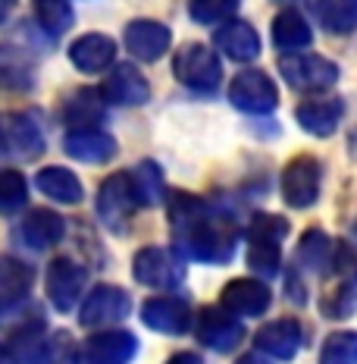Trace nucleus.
Listing matches in <instances>:
<instances>
[{"label":"nucleus","instance_id":"aec40b11","mask_svg":"<svg viewBox=\"0 0 357 364\" xmlns=\"http://www.w3.org/2000/svg\"><path fill=\"white\" fill-rule=\"evenodd\" d=\"M101 95H104V101L116 104V107H138V104H144L150 97V88H148V82H144V75L135 70L132 63H119L116 70L107 75Z\"/></svg>","mask_w":357,"mask_h":364},{"label":"nucleus","instance_id":"a19ab883","mask_svg":"<svg viewBox=\"0 0 357 364\" xmlns=\"http://www.w3.org/2000/svg\"><path fill=\"white\" fill-rule=\"evenodd\" d=\"M235 364H273V361H270L263 352H248V355H241V358L235 361Z\"/></svg>","mask_w":357,"mask_h":364},{"label":"nucleus","instance_id":"37998d69","mask_svg":"<svg viewBox=\"0 0 357 364\" xmlns=\"http://www.w3.org/2000/svg\"><path fill=\"white\" fill-rule=\"evenodd\" d=\"M276 4H298V0H276Z\"/></svg>","mask_w":357,"mask_h":364},{"label":"nucleus","instance_id":"58836bf2","mask_svg":"<svg viewBox=\"0 0 357 364\" xmlns=\"http://www.w3.org/2000/svg\"><path fill=\"white\" fill-rule=\"evenodd\" d=\"M288 299H295L301 305L304 299H307V292H304V286H301V279H298V273H288Z\"/></svg>","mask_w":357,"mask_h":364},{"label":"nucleus","instance_id":"5701e85b","mask_svg":"<svg viewBox=\"0 0 357 364\" xmlns=\"http://www.w3.org/2000/svg\"><path fill=\"white\" fill-rule=\"evenodd\" d=\"M35 88V60L16 44H0V91L26 95Z\"/></svg>","mask_w":357,"mask_h":364},{"label":"nucleus","instance_id":"423d86ee","mask_svg":"<svg viewBox=\"0 0 357 364\" xmlns=\"http://www.w3.org/2000/svg\"><path fill=\"white\" fill-rule=\"evenodd\" d=\"M172 73L185 88L197 91V95H214L223 82V63L210 48L204 44H185L179 54L172 57Z\"/></svg>","mask_w":357,"mask_h":364},{"label":"nucleus","instance_id":"f704fd0d","mask_svg":"<svg viewBox=\"0 0 357 364\" xmlns=\"http://www.w3.org/2000/svg\"><path fill=\"white\" fill-rule=\"evenodd\" d=\"M28 201V186L16 170H0V214H13Z\"/></svg>","mask_w":357,"mask_h":364},{"label":"nucleus","instance_id":"7ed1b4c3","mask_svg":"<svg viewBox=\"0 0 357 364\" xmlns=\"http://www.w3.org/2000/svg\"><path fill=\"white\" fill-rule=\"evenodd\" d=\"M4 355L10 364H60L66 355V336H48V323L35 317L13 333Z\"/></svg>","mask_w":357,"mask_h":364},{"label":"nucleus","instance_id":"72a5a7b5","mask_svg":"<svg viewBox=\"0 0 357 364\" xmlns=\"http://www.w3.org/2000/svg\"><path fill=\"white\" fill-rule=\"evenodd\" d=\"M35 16L50 35H63L72 26V6L70 0H35Z\"/></svg>","mask_w":357,"mask_h":364},{"label":"nucleus","instance_id":"2eb2a0df","mask_svg":"<svg viewBox=\"0 0 357 364\" xmlns=\"http://www.w3.org/2000/svg\"><path fill=\"white\" fill-rule=\"evenodd\" d=\"M128 308H132V299H128L126 289H119V286H94V292L82 301L79 321L82 327H107V323L126 321Z\"/></svg>","mask_w":357,"mask_h":364},{"label":"nucleus","instance_id":"4468645a","mask_svg":"<svg viewBox=\"0 0 357 364\" xmlns=\"http://www.w3.org/2000/svg\"><path fill=\"white\" fill-rule=\"evenodd\" d=\"M254 346L257 352H263L273 361H295V355L304 346V327L295 317H279L270 321L267 327H260L254 333Z\"/></svg>","mask_w":357,"mask_h":364},{"label":"nucleus","instance_id":"c756f323","mask_svg":"<svg viewBox=\"0 0 357 364\" xmlns=\"http://www.w3.org/2000/svg\"><path fill=\"white\" fill-rule=\"evenodd\" d=\"M38 188H41V195H48L50 201H60V204H79L82 201V182L75 176L72 170H66V166H44V170H38Z\"/></svg>","mask_w":357,"mask_h":364},{"label":"nucleus","instance_id":"c85d7f7f","mask_svg":"<svg viewBox=\"0 0 357 364\" xmlns=\"http://www.w3.org/2000/svg\"><path fill=\"white\" fill-rule=\"evenodd\" d=\"M104 95L101 91L82 88L75 91L70 101L63 104V123L72 129V132H82V129H94L97 123H104L107 110H104Z\"/></svg>","mask_w":357,"mask_h":364},{"label":"nucleus","instance_id":"393cba45","mask_svg":"<svg viewBox=\"0 0 357 364\" xmlns=\"http://www.w3.org/2000/svg\"><path fill=\"white\" fill-rule=\"evenodd\" d=\"M63 151L82 164H107L116 157V139L101 129H82V132L66 135Z\"/></svg>","mask_w":357,"mask_h":364},{"label":"nucleus","instance_id":"4c0bfd02","mask_svg":"<svg viewBox=\"0 0 357 364\" xmlns=\"http://www.w3.org/2000/svg\"><path fill=\"white\" fill-rule=\"evenodd\" d=\"M288 230H292L288 220L279 214H254L248 223V236H263V239H276V242H285Z\"/></svg>","mask_w":357,"mask_h":364},{"label":"nucleus","instance_id":"6e6552de","mask_svg":"<svg viewBox=\"0 0 357 364\" xmlns=\"http://www.w3.org/2000/svg\"><path fill=\"white\" fill-rule=\"evenodd\" d=\"M44 151V129L32 113H0V157L32 161Z\"/></svg>","mask_w":357,"mask_h":364},{"label":"nucleus","instance_id":"e433bc0d","mask_svg":"<svg viewBox=\"0 0 357 364\" xmlns=\"http://www.w3.org/2000/svg\"><path fill=\"white\" fill-rule=\"evenodd\" d=\"M132 176H135V186H138V195H141L144 208H150V204L160 201V195H163V173H160V166L144 161L138 170L132 173Z\"/></svg>","mask_w":357,"mask_h":364},{"label":"nucleus","instance_id":"a211bd4d","mask_svg":"<svg viewBox=\"0 0 357 364\" xmlns=\"http://www.w3.org/2000/svg\"><path fill=\"white\" fill-rule=\"evenodd\" d=\"M170 28L163 26V22H154V19H132L126 26V35H123V44L126 50L132 57L138 60H148V63H154V60H160L166 50H170Z\"/></svg>","mask_w":357,"mask_h":364},{"label":"nucleus","instance_id":"39448f33","mask_svg":"<svg viewBox=\"0 0 357 364\" xmlns=\"http://www.w3.org/2000/svg\"><path fill=\"white\" fill-rule=\"evenodd\" d=\"M138 208H144V204L132 173H113V176L104 179L101 192H97V217L104 220L107 230L123 232Z\"/></svg>","mask_w":357,"mask_h":364},{"label":"nucleus","instance_id":"6ab92c4d","mask_svg":"<svg viewBox=\"0 0 357 364\" xmlns=\"http://www.w3.org/2000/svg\"><path fill=\"white\" fill-rule=\"evenodd\" d=\"M273 301V292L267 283L260 279H232L229 286L219 295V305L226 311H232L235 317H260L267 314Z\"/></svg>","mask_w":357,"mask_h":364},{"label":"nucleus","instance_id":"7c9ffc66","mask_svg":"<svg viewBox=\"0 0 357 364\" xmlns=\"http://www.w3.org/2000/svg\"><path fill=\"white\" fill-rule=\"evenodd\" d=\"M314 13L329 35L357 32V0H314Z\"/></svg>","mask_w":357,"mask_h":364},{"label":"nucleus","instance_id":"a18cd8bd","mask_svg":"<svg viewBox=\"0 0 357 364\" xmlns=\"http://www.w3.org/2000/svg\"><path fill=\"white\" fill-rule=\"evenodd\" d=\"M0 355H4V348H0Z\"/></svg>","mask_w":357,"mask_h":364},{"label":"nucleus","instance_id":"a878e982","mask_svg":"<svg viewBox=\"0 0 357 364\" xmlns=\"http://www.w3.org/2000/svg\"><path fill=\"white\" fill-rule=\"evenodd\" d=\"M35 273L28 264H22L19 257L0 255V311L16 308L28 292H32Z\"/></svg>","mask_w":357,"mask_h":364},{"label":"nucleus","instance_id":"f8f14e48","mask_svg":"<svg viewBox=\"0 0 357 364\" xmlns=\"http://www.w3.org/2000/svg\"><path fill=\"white\" fill-rule=\"evenodd\" d=\"M138 355V339L128 330H104L82 343V364H132Z\"/></svg>","mask_w":357,"mask_h":364},{"label":"nucleus","instance_id":"412c9836","mask_svg":"<svg viewBox=\"0 0 357 364\" xmlns=\"http://www.w3.org/2000/svg\"><path fill=\"white\" fill-rule=\"evenodd\" d=\"M214 41L219 54H226L235 63H251L260 57V38H257L254 26L245 19H229L214 32Z\"/></svg>","mask_w":357,"mask_h":364},{"label":"nucleus","instance_id":"20e7f679","mask_svg":"<svg viewBox=\"0 0 357 364\" xmlns=\"http://www.w3.org/2000/svg\"><path fill=\"white\" fill-rule=\"evenodd\" d=\"M279 75L288 82L292 91L323 95V91L336 88L341 70L336 60L323 54H288V57H279Z\"/></svg>","mask_w":357,"mask_h":364},{"label":"nucleus","instance_id":"1a4fd4ad","mask_svg":"<svg viewBox=\"0 0 357 364\" xmlns=\"http://www.w3.org/2000/svg\"><path fill=\"white\" fill-rule=\"evenodd\" d=\"M132 273L141 286H150V289H176L185 279V261L170 248L148 245L135 255Z\"/></svg>","mask_w":357,"mask_h":364},{"label":"nucleus","instance_id":"f257e3e1","mask_svg":"<svg viewBox=\"0 0 357 364\" xmlns=\"http://www.w3.org/2000/svg\"><path fill=\"white\" fill-rule=\"evenodd\" d=\"M170 226L176 248L201 264H229L238 248V232L219 208L188 192L170 195Z\"/></svg>","mask_w":357,"mask_h":364},{"label":"nucleus","instance_id":"4be33fe9","mask_svg":"<svg viewBox=\"0 0 357 364\" xmlns=\"http://www.w3.org/2000/svg\"><path fill=\"white\" fill-rule=\"evenodd\" d=\"M113 57H116V41H113L110 35H101V32L75 38L72 48H70L72 66L79 73H88V75L104 73L113 63Z\"/></svg>","mask_w":357,"mask_h":364},{"label":"nucleus","instance_id":"ea45409f","mask_svg":"<svg viewBox=\"0 0 357 364\" xmlns=\"http://www.w3.org/2000/svg\"><path fill=\"white\" fill-rule=\"evenodd\" d=\"M166 364H204V361L197 358L194 352H176V355H172V358L166 361Z\"/></svg>","mask_w":357,"mask_h":364},{"label":"nucleus","instance_id":"ddd939ff","mask_svg":"<svg viewBox=\"0 0 357 364\" xmlns=\"http://www.w3.org/2000/svg\"><path fill=\"white\" fill-rule=\"evenodd\" d=\"M295 119L307 135L314 139H329L332 132H339L341 119H345V101L336 95H317L307 97L295 107Z\"/></svg>","mask_w":357,"mask_h":364},{"label":"nucleus","instance_id":"9b49d317","mask_svg":"<svg viewBox=\"0 0 357 364\" xmlns=\"http://www.w3.org/2000/svg\"><path fill=\"white\" fill-rule=\"evenodd\" d=\"M194 336L207 348H214V352H232V348L241 343V336H245V327H241L238 317H235L232 311H226L223 305L201 308V314H197V321H194Z\"/></svg>","mask_w":357,"mask_h":364},{"label":"nucleus","instance_id":"c03bdc74","mask_svg":"<svg viewBox=\"0 0 357 364\" xmlns=\"http://www.w3.org/2000/svg\"><path fill=\"white\" fill-rule=\"evenodd\" d=\"M354 236H357V223H354Z\"/></svg>","mask_w":357,"mask_h":364},{"label":"nucleus","instance_id":"bb28decb","mask_svg":"<svg viewBox=\"0 0 357 364\" xmlns=\"http://www.w3.org/2000/svg\"><path fill=\"white\" fill-rule=\"evenodd\" d=\"M63 236H66V220L60 217L57 210L38 208L22 220V242H26L28 248L44 252V248H54Z\"/></svg>","mask_w":357,"mask_h":364},{"label":"nucleus","instance_id":"f03ea898","mask_svg":"<svg viewBox=\"0 0 357 364\" xmlns=\"http://www.w3.org/2000/svg\"><path fill=\"white\" fill-rule=\"evenodd\" d=\"M329 286L320 299V314L326 321H348L357 314V252L351 242L336 239V257L329 267Z\"/></svg>","mask_w":357,"mask_h":364},{"label":"nucleus","instance_id":"473e14b6","mask_svg":"<svg viewBox=\"0 0 357 364\" xmlns=\"http://www.w3.org/2000/svg\"><path fill=\"white\" fill-rule=\"evenodd\" d=\"M320 364H357V330H336L323 339Z\"/></svg>","mask_w":357,"mask_h":364},{"label":"nucleus","instance_id":"f3484780","mask_svg":"<svg viewBox=\"0 0 357 364\" xmlns=\"http://www.w3.org/2000/svg\"><path fill=\"white\" fill-rule=\"evenodd\" d=\"M141 323L163 336H182L192 327V308L182 299H170V295H157L141 305Z\"/></svg>","mask_w":357,"mask_h":364},{"label":"nucleus","instance_id":"0eeeda50","mask_svg":"<svg viewBox=\"0 0 357 364\" xmlns=\"http://www.w3.org/2000/svg\"><path fill=\"white\" fill-rule=\"evenodd\" d=\"M279 188H282V201L288 208H295V210L314 208L317 198H320V188H323V164L317 161L314 154L292 157L282 170Z\"/></svg>","mask_w":357,"mask_h":364},{"label":"nucleus","instance_id":"c9c22d12","mask_svg":"<svg viewBox=\"0 0 357 364\" xmlns=\"http://www.w3.org/2000/svg\"><path fill=\"white\" fill-rule=\"evenodd\" d=\"M238 10V0H188V13L201 26H216Z\"/></svg>","mask_w":357,"mask_h":364},{"label":"nucleus","instance_id":"79ce46f5","mask_svg":"<svg viewBox=\"0 0 357 364\" xmlns=\"http://www.w3.org/2000/svg\"><path fill=\"white\" fill-rule=\"evenodd\" d=\"M13 6H16V0H0V22L13 13Z\"/></svg>","mask_w":357,"mask_h":364},{"label":"nucleus","instance_id":"dca6fc26","mask_svg":"<svg viewBox=\"0 0 357 364\" xmlns=\"http://www.w3.org/2000/svg\"><path fill=\"white\" fill-rule=\"evenodd\" d=\"M85 289V270L72 257H54L48 267V299L57 311H72Z\"/></svg>","mask_w":357,"mask_h":364},{"label":"nucleus","instance_id":"b1692460","mask_svg":"<svg viewBox=\"0 0 357 364\" xmlns=\"http://www.w3.org/2000/svg\"><path fill=\"white\" fill-rule=\"evenodd\" d=\"M332 257H336V239H329V232H323L320 226L304 230V236L298 239V252H295L298 270L326 277L332 267Z\"/></svg>","mask_w":357,"mask_h":364},{"label":"nucleus","instance_id":"cd10ccee","mask_svg":"<svg viewBox=\"0 0 357 364\" xmlns=\"http://www.w3.org/2000/svg\"><path fill=\"white\" fill-rule=\"evenodd\" d=\"M273 44H276L279 50H285V54H298V50L310 48V41H314V28H310V22L301 16L298 10H282L276 13V19H273Z\"/></svg>","mask_w":357,"mask_h":364},{"label":"nucleus","instance_id":"2f4dec72","mask_svg":"<svg viewBox=\"0 0 357 364\" xmlns=\"http://www.w3.org/2000/svg\"><path fill=\"white\" fill-rule=\"evenodd\" d=\"M248 264L260 277H276L282 267V242L263 239V236H248Z\"/></svg>","mask_w":357,"mask_h":364},{"label":"nucleus","instance_id":"9d476101","mask_svg":"<svg viewBox=\"0 0 357 364\" xmlns=\"http://www.w3.org/2000/svg\"><path fill=\"white\" fill-rule=\"evenodd\" d=\"M229 101L235 110L251 113V117H267L279 107V88L267 73L260 70H245L232 79L229 85Z\"/></svg>","mask_w":357,"mask_h":364}]
</instances>
